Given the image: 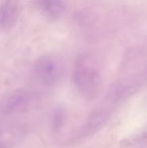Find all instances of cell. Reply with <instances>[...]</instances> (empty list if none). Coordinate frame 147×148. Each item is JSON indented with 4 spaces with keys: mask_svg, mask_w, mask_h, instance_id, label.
Returning <instances> with one entry per match:
<instances>
[{
    "mask_svg": "<svg viewBox=\"0 0 147 148\" xmlns=\"http://www.w3.org/2000/svg\"><path fill=\"white\" fill-rule=\"evenodd\" d=\"M73 82L84 98L93 99L96 96L101 83V75L93 56L88 53L79 55L73 69Z\"/></svg>",
    "mask_w": 147,
    "mask_h": 148,
    "instance_id": "6da1fadb",
    "label": "cell"
},
{
    "mask_svg": "<svg viewBox=\"0 0 147 148\" xmlns=\"http://www.w3.org/2000/svg\"><path fill=\"white\" fill-rule=\"evenodd\" d=\"M36 79L45 86L55 84L62 75V64L56 56L43 55L36 59L33 67Z\"/></svg>",
    "mask_w": 147,
    "mask_h": 148,
    "instance_id": "7a4b0ae2",
    "label": "cell"
},
{
    "mask_svg": "<svg viewBox=\"0 0 147 148\" xmlns=\"http://www.w3.org/2000/svg\"><path fill=\"white\" fill-rule=\"evenodd\" d=\"M29 94L23 89L14 90L0 99V114L9 116L26 110L30 103Z\"/></svg>",
    "mask_w": 147,
    "mask_h": 148,
    "instance_id": "3957f363",
    "label": "cell"
},
{
    "mask_svg": "<svg viewBox=\"0 0 147 148\" xmlns=\"http://www.w3.org/2000/svg\"><path fill=\"white\" fill-rule=\"evenodd\" d=\"M141 86V82L136 77H128L114 83L107 93L108 99L119 101L133 95Z\"/></svg>",
    "mask_w": 147,
    "mask_h": 148,
    "instance_id": "277c9868",
    "label": "cell"
},
{
    "mask_svg": "<svg viewBox=\"0 0 147 148\" xmlns=\"http://www.w3.org/2000/svg\"><path fill=\"white\" fill-rule=\"evenodd\" d=\"M109 118L110 113L107 108H101L92 111L81 130V135L86 137L99 132L107 123Z\"/></svg>",
    "mask_w": 147,
    "mask_h": 148,
    "instance_id": "5b68a950",
    "label": "cell"
},
{
    "mask_svg": "<svg viewBox=\"0 0 147 148\" xmlns=\"http://www.w3.org/2000/svg\"><path fill=\"white\" fill-rule=\"evenodd\" d=\"M19 16V7L16 2L6 1L0 5V27L4 29L12 28Z\"/></svg>",
    "mask_w": 147,
    "mask_h": 148,
    "instance_id": "8992f818",
    "label": "cell"
},
{
    "mask_svg": "<svg viewBox=\"0 0 147 148\" xmlns=\"http://www.w3.org/2000/svg\"><path fill=\"white\" fill-rule=\"evenodd\" d=\"M42 12L50 18L60 17L66 10V3L58 0H46L36 3Z\"/></svg>",
    "mask_w": 147,
    "mask_h": 148,
    "instance_id": "52a82bcc",
    "label": "cell"
},
{
    "mask_svg": "<svg viewBox=\"0 0 147 148\" xmlns=\"http://www.w3.org/2000/svg\"><path fill=\"white\" fill-rule=\"evenodd\" d=\"M15 142L14 131L0 130V148H10Z\"/></svg>",
    "mask_w": 147,
    "mask_h": 148,
    "instance_id": "ba28073f",
    "label": "cell"
},
{
    "mask_svg": "<svg viewBox=\"0 0 147 148\" xmlns=\"http://www.w3.org/2000/svg\"><path fill=\"white\" fill-rule=\"evenodd\" d=\"M64 120V115L62 110H56L53 116V122H52V127L55 131L60 130V128L62 126V121Z\"/></svg>",
    "mask_w": 147,
    "mask_h": 148,
    "instance_id": "9c48e42d",
    "label": "cell"
}]
</instances>
